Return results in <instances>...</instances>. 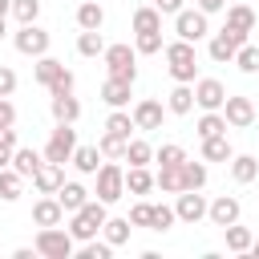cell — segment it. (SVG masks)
<instances>
[{
  "label": "cell",
  "mask_w": 259,
  "mask_h": 259,
  "mask_svg": "<svg viewBox=\"0 0 259 259\" xmlns=\"http://www.w3.org/2000/svg\"><path fill=\"white\" fill-rule=\"evenodd\" d=\"M105 219H109V202L89 198L81 210H73V214H69V235H73L77 243H89V239H97V235H101Z\"/></svg>",
  "instance_id": "cell-1"
},
{
  "label": "cell",
  "mask_w": 259,
  "mask_h": 259,
  "mask_svg": "<svg viewBox=\"0 0 259 259\" xmlns=\"http://www.w3.org/2000/svg\"><path fill=\"white\" fill-rule=\"evenodd\" d=\"M162 57H166V69H170V77L174 81H182V85H194L198 81V57H194V45L190 40H170L166 49H162Z\"/></svg>",
  "instance_id": "cell-2"
},
{
  "label": "cell",
  "mask_w": 259,
  "mask_h": 259,
  "mask_svg": "<svg viewBox=\"0 0 259 259\" xmlns=\"http://www.w3.org/2000/svg\"><path fill=\"white\" fill-rule=\"evenodd\" d=\"M32 247H36V255H45V259H69V255L77 251V239L69 235V227H40L36 239H32Z\"/></svg>",
  "instance_id": "cell-3"
},
{
  "label": "cell",
  "mask_w": 259,
  "mask_h": 259,
  "mask_svg": "<svg viewBox=\"0 0 259 259\" xmlns=\"http://www.w3.org/2000/svg\"><path fill=\"white\" fill-rule=\"evenodd\" d=\"M105 69H109V77H121V81H138V49H130V45H105Z\"/></svg>",
  "instance_id": "cell-4"
},
{
  "label": "cell",
  "mask_w": 259,
  "mask_h": 259,
  "mask_svg": "<svg viewBox=\"0 0 259 259\" xmlns=\"http://www.w3.org/2000/svg\"><path fill=\"white\" fill-rule=\"evenodd\" d=\"M73 150H77V130H73V121H57V130L49 134V142H45V158L49 162H73Z\"/></svg>",
  "instance_id": "cell-5"
},
{
  "label": "cell",
  "mask_w": 259,
  "mask_h": 259,
  "mask_svg": "<svg viewBox=\"0 0 259 259\" xmlns=\"http://www.w3.org/2000/svg\"><path fill=\"white\" fill-rule=\"evenodd\" d=\"M12 45H16V53H20V57H32V61H36V57H45V53H49L53 36H49L40 24H20V28L12 32Z\"/></svg>",
  "instance_id": "cell-6"
},
{
  "label": "cell",
  "mask_w": 259,
  "mask_h": 259,
  "mask_svg": "<svg viewBox=\"0 0 259 259\" xmlns=\"http://www.w3.org/2000/svg\"><path fill=\"white\" fill-rule=\"evenodd\" d=\"M93 178H97V198H101V202H109V206H113V202L125 194V170H121L113 158H109V162H101V170H97Z\"/></svg>",
  "instance_id": "cell-7"
},
{
  "label": "cell",
  "mask_w": 259,
  "mask_h": 259,
  "mask_svg": "<svg viewBox=\"0 0 259 259\" xmlns=\"http://www.w3.org/2000/svg\"><path fill=\"white\" fill-rule=\"evenodd\" d=\"M206 32H210V24H206V12H202V8H182V12L174 16V36L198 45Z\"/></svg>",
  "instance_id": "cell-8"
},
{
  "label": "cell",
  "mask_w": 259,
  "mask_h": 259,
  "mask_svg": "<svg viewBox=\"0 0 259 259\" xmlns=\"http://www.w3.org/2000/svg\"><path fill=\"white\" fill-rule=\"evenodd\" d=\"M239 45H247V32H235V28H227V24H223V32H214V36H210L206 53H210V61L227 65V61H235Z\"/></svg>",
  "instance_id": "cell-9"
},
{
  "label": "cell",
  "mask_w": 259,
  "mask_h": 259,
  "mask_svg": "<svg viewBox=\"0 0 259 259\" xmlns=\"http://www.w3.org/2000/svg\"><path fill=\"white\" fill-rule=\"evenodd\" d=\"M223 117H227L231 130H247V125H255V101L251 97H239V93H227Z\"/></svg>",
  "instance_id": "cell-10"
},
{
  "label": "cell",
  "mask_w": 259,
  "mask_h": 259,
  "mask_svg": "<svg viewBox=\"0 0 259 259\" xmlns=\"http://www.w3.org/2000/svg\"><path fill=\"white\" fill-rule=\"evenodd\" d=\"M194 105L198 109H223L227 105V85L214 77H198L194 81Z\"/></svg>",
  "instance_id": "cell-11"
},
{
  "label": "cell",
  "mask_w": 259,
  "mask_h": 259,
  "mask_svg": "<svg viewBox=\"0 0 259 259\" xmlns=\"http://www.w3.org/2000/svg\"><path fill=\"white\" fill-rule=\"evenodd\" d=\"M206 198L198 194V190H178V202H174V210H178V223H186V227H194V223H202L206 219Z\"/></svg>",
  "instance_id": "cell-12"
},
{
  "label": "cell",
  "mask_w": 259,
  "mask_h": 259,
  "mask_svg": "<svg viewBox=\"0 0 259 259\" xmlns=\"http://www.w3.org/2000/svg\"><path fill=\"white\" fill-rule=\"evenodd\" d=\"M130 113H134V125H138V130H162V117H166L170 109H166L158 97H142Z\"/></svg>",
  "instance_id": "cell-13"
},
{
  "label": "cell",
  "mask_w": 259,
  "mask_h": 259,
  "mask_svg": "<svg viewBox=\"0 0 259 259\" xmlns=\"http://www.w3.org/2000/svg\"><path fill=\"white\" fill-rule=\"evenodd\" d=\"M239 214H243V202L235 198V194H219L210 206H206V219L223 231V227H231V223H239Z\"/></svg>",
  "instance_id": "cell-14"
},
{
  "label": "cell",
  "mask_w": 259,
  "mask_h": 259,
  "mask_svg": "<svg viewBox=\"0 0 259 259\" xmlns=\"http://www.w3.org/2000/svg\"><path fill=\"white\" fill-rule=\"evenodd\" d=\"M61 186H65V166L45 158V162H40V170L32 174V190H36V194H57Z\"/></svg>",
  "instance_id": "cell-15"
},
{
  "label": "cell",
  "mask_w": 259,
  "mask_h": 259,
  "mask_svg": "<svg viewBox=\"0 0 259 259\" xmlns=\"http://www.w3.org/2000/svg\"><path fill=\"white\" fill-rule=\"evenodd\" d=\"M32 223L36 227H61L65 223V206L57 202V194H40L32 202Z\"/></svg>",
  "instance_id": "cell-16"
},
{
  "label": "cell",
  "mask_w": 259,
  "mask_h": 259,
  "mask_svg": "<svg viewBox=\"0 0 259 259\" xmlns=\"http://www.w3.org/2000/svg\"><path fill=\"white\" fill-rule=\"evenodd\" d=\"M61 77H65V61H57V57H49V53L36 57V65H32V81H36V85L49 89V85H57Z\"/></svg>",
  "instance_id": "cell-17"
},
{
  "label": "cell",
  "mask_w": 259,
  "mask_h": 259,
  "mask_svg": "<svg viewBox=\"0 0 259 259\" xmlns=\"http://www.w3.org/2000/svg\"><path fill=\"white\" fill-rule=\"evenodd\" d=\"M130 81H121V77H105L101 81V101L109 105V109H125L130 105Z\"/></svg>",
  "instance_id": "cell-18"
},
{
  "label": "cell",
  "mask_w": 259,
  "mask_h": 259,
  "mask_svg": "<svg viewBox=\"0 0 259 259\" xmlns=\"http://www.w3.org/2000/svg\"><path fill=\"white\" fill-rule=\"evenodd\" d=\"M227 28H235V32H255V8L247 4V0H235L231 8H227Z\"/></svg>",
  "instance_id": "cell-19"
},
{
  "label": "cell",
  "mask_w": 259,
  "mask_h": 259,
  "mask_svg": "<svg viewBox=\"0 0 259 259\" xmlns=\"http://www.w3.org/2000/svg\"><path fill=\"white\" fill-rule=\"evenodd\" d=\"M166 109H170V113H178V117L194 113V85H182V81H174V89L166 93Z\"/></svg>",
  "instance_id": "cell-20"
},
{
  "label": "cell",
  "mask_w": 259,
  "mask_h": 259,
  "mask_svg": "<svg viewBox=\"0 0 259 259\" xmlns=\"http://www.w3.org/2000/svg\"><path fill=\"white\" fill-rule=\"evenodd\" d=\"M49 109H53V121H77V117H81V101H77L73 93L49 97Z\"/></svg>",
  "instance_id": "cell-21"
},
{
  "label": "cell",
  "mask_w": 259,
  "mask_h": 259,
  "mask_svg": "<svg viewBox=\"0 0 259 259\" xmlns=\"http://www.w3.org/2000/svg\"><path fill=\"white\" fill-rule=\"evenodd\" d=\"M231 125H227V117H223V109H202V117L194 121V134H198V142L202 138H214V134H227Z\"/></svg>",
  "instance_id": "cell-22"
},
{
  "label": "cell",
  "mask_w": 259,
  "mask_h": 259,
  "mask_svg": "<svg viewBox=\"0 0 259 259\" xmlns=\"http://www.w3.org/2000/svg\"><path fill=\"white\" fill-rule=\"evenodd\" d=\"M202 158L206 162H231L235 158V146L227 134H214V138H202Z\"/></svg>",
  "instance_id": "cell-23"
},
{
  "label": "cell",
  "mask_w": 259,
  "mask_h": 259,
  "mask_svg": "<svg viewBox=\"0 0 259 259\" xmlns=\"http://www.w3.org/2000/svg\"><path fill=\"white\" fill-rule=\"evenodd\" d=\"M40 162H45V154H36V150H28V146H16V150H12V170H16L20 178H32V174L40 170Z\"/></svg>",
  "instance_id": "cell-24"
},
{
  "label": "cell",
  "mask_w": 259,
  "mask_h": 259,
  "mask_svg": "<svg viewBox=\"0 0 259 259\" xmlns=\"http://www.w3.org/2000/svg\"><path fill=\"white\" fill-rule=\"evenodd\" d=\"M89 198H93V194H89V190H85L81 182H65V186L57 190V202L65 206V214H73V210H81V206H85Z\"/></svg>",
  "instance_id": "cell-25"
},
{
  "label": "cell",
  "mask_w": 259,
  "mask_h": 259,
  "mask_svg": "<svg viewBox=\"0 0 259 259\" xmlns=\"http://www.w3.org/2000/svg\"><path fill=\"white\" fill-rule=\"evenodd\" d=\"M223 239H227V251H231V255H251V243H255V235H251L247 227L231 223V227H223Z\"/></svg>",
  "instance_id": "cell-26"
},
{
  "label": "cell",
  "mask_w": 259,
  "mask_h": 259,
  "mask_svg": "<svg viewBox=\"0 0 259 259\" xmlns=\"http://www.w3.org/2000/svg\"><path fill=\"white\" fill-rule=\"evenodd\" d=\"M231 178H235L239 186L255 182V178H259V158H251V154H235V158H231Z\"/></svg>",
  "instance_id": "cell-27"
},
{
  "label": "cell",
  "mask_w": 259,
  "mask_h": 259,
  "mask_svg": "<svg viewBox=\"0 0 259 259\" xmlns=\"http://www.w3.org/2000/svg\"><path fill=\"white\" fill-rule=\"evenodd\" d=\"M158 182H154V174H150V166H130L125 170V194H150Z\"/></svg>",
  "instance_id": "cell-28"
},
{
  "label": "cell",
  "mask_w": 259,
  "mask_h": 259,
  "mask_svg": "<svg viewBox=\"0 0 259 259\" xmlns=\"http://www.w3.org/2000/svg\"><path fill=\"white\" fill-rule=\"evenodd\" d=\"M73 170L77 174H97L101 170V150L97 146H77L73 150Z\"/></svg>",
  "instance_id": "cell-29"
},
{
  "label": "cell",
  "mask_w": 259,
  "mask_h": 259,
  "mask_svg": "<svg viewBox=\"0 0 259 259\" xmlns=\"http://www.w3.org/2000/svg\"><path fill=\"white\" fill-rule=\"evenodd\" d=\"M178 170H182V190H202L206 178H210V174H206V158H202V162H190V158H186Z\"/></svg>",
  "instance_id": "cell-30"
},
{
  "label": "cell",
  "mask_w": 259,
  "mask_h": 259,
  "mask_svg": "<svg viewBox=\"0 0 259 259\" xmlns=\"http://www.w3.org/2000/svg\"><path fill=\"white\" fill-rule=\"evenodd\" d=\"M105 24V8L97 0H81L77 4V28H101Z\"/></svg>",
  "instance_id": "cell-31"
},
{
  "label": "cell",
  "mask_w": 259,
  "mask_h": 259,
  "mask_svg": "<svg viewBox=\"0 0 259 259\" xmlns=\"http://www.w3.org/2000/svg\"><path fill=\"white\" fill-rule=\"evenodd\" d=\"M134 32H162V12L154 4L134 8Z\"/></svg>",
  "instance_id": "cell-32"
},
{
  "label": "cell",
  "mask_w": 259,
  "mask_h": 259,
  "mask_svg": "<svg viewBox=\"0 0 259 259\" xmlns=\"http://www.w3.org/2000/svg\"><path fill=\"white\" fill-rule=\"evenodd\" d=\"M130 231H134V223H130V219H105L101 239H105V243H113V247H125V243H130Z\"/></svg>",
  "instance_id": "cell-33"
},
{
  "label": "cell",
  "mask_w": 259,
  "mask_h": 259,
  "mask_svg": "<svg viewBox=\"0 0 259 259\" xmlns=\"http://www.w3.org/2000/svg\"><path fill=\"white\" fill-rule=\"evenodd\" d=\"M77 53H81V57H101V53H105V36H101V28H81V36H77Z\"/></svg>",
  "instance_id": "cell-34"
},
{
  "label": "cell",
  "mask_w": 259,
  "mask_h": 259,
  "mask_svg": "<svg viewBox=\"0 0 259 259\" xmlns=\"http://www.w3.org/2000/svg\"><path fill=\"white\" fill-rule=\"evenodd\" d=\"M125 146H130V138H117V134H109V130L97 138L101 158H113V162H125Z\"/></svg>",
  "instance_id": "cell-35"
},
{
  "label": "cell",
  "mask_w": 259,
  "mask_h": 259,
  "mask_svg": "<svg viewBox=\"0 0 259 259\" xmlns=\"http://www.w3.org/2000/svg\"><path fill=\"white\" fill-rule=\"evenodd\" d=\"M174 223H178V210H174L170 202H154V210H150V231L166 235V231H170Z\"/></svg>",
  "instance_id": "cell-36"
},
{
  "label": "cell",
  "mask_w": 259,
  "mask_h": 259,
  "mask_svg": "<svg viewBox=\"0 0 259 259\" xmlns=\"http://www.w3.org/2000/svg\"><path fill=\"white\" fill-rule=\"evenodd\" d=\"M105 130H109V134H117V138H130L138 125H134V113H130V109H109Z\"/></svg>",
  "instance_id": "cell-37"
},
{
  "label": "cell",
  "mask_w": 259,
  "mask_h": 259,
  "mask_svg": "<svg viewBox=\"0 0 259 259\" xmlns=\"http://www.w3.org/2000/svg\"><path fill=\"white\" fill-rule=\"evenodd\" d=\"M125 162H130V166H150V162H154V146H150L146 138H130V146H125Z\"/></svg>",
  "instance_id": "cell-38"
},
{
  "label": "cell",
  "mask_w": 259,
  "mask_h": 259,
  "mask_svg": "<svg viewBox=\"0 0 259 259\" xmlns=\"http://www.w3.org/2000/svg\"><path fill=\"white\" fill-rule=\"evenodd\" d=\"M154 182H158L162 194H178V190H182V170H178V166H158Z\"/></svg>",
  "instance_id": "cell-39"
},
{
  "label": "cell",
  "mask_w": 259,
  "mask_h": 259,
  "mask_svg": "<svg viewBox=\"0 0 259 259\" xmlns=\"http://www.w3.org/2000/svg\"><path fill=\"white\" fill-rule=\"evenodd\" d=\"M20 186H24V178H20L12 166H4V170H0V198H4V202H16V198H20Z\"/></svg>",
  "instance_id": "cell-40"
},
{
  "label": "cell",
  "mask_w": 259,
  "mask_h": 259,
  "mask_svg": "<svg viewBox=\"0 0 259 259\" xmlns=\"http://www.w3.org/2000/svg\"><path fill=\"white\" fill-rule=\"evenodd\" d=\"M154 162H158V166H182V162H186V150H182L178 142H162V146L154 150Z\"/></svg>",
  "instance_id": "cell-41"
},
{
  "label": "cell",
  "mask_w": 259,
  "mask_h": 259,
  "mask_svg": "<svg viewBox=\"0 0 259 259\" xmlns=\"http://www.w3.org/2000/svg\"><path fill=\"white\" fill-rule=\"evenodd\" d=\"M231 65H239V73H259V45H239V53H235V61Z\"/></svg>",
  "instance_id": "cell-42"
},
{
  "label": "cell",
  "mask_w": 259,
  "mask_h": 259,
  "mask_svg": "<svg viewBox=\"0 0 259 259\" xmlns=\"http://www.w3.org/2000/svg\"><path fill=\"white\" fill-rule=\"evenodd\" d=\"M134 49L138 57H150V53H162L166 45H162V32H134Z\"/></svg>",
  "instance_id": "cell-43"
},
{
  "label": "cell",
  "mask_w": 259,
  "mask_h": 259,
  "mask_svg": "<svg viewBox=\"0 0 259 259\" xmlns=\"http://www.w3.org/2000/svg\"><path fill=\"white\" fill-rule=\"evenodd\" d=\"M12 16H16V24H36L40 0H12Z\"/></svg>",
  "instance_id": "cell-44"
},
{
  "label": "cell",
  "mask_w": 259,
  "mask_h": 259,
  "mask_svg": "<svg viewBox=\"0 0 259 259\" xmlns=\"http://www.w3.org/2000/svg\"><path fill=\"white\" fill-rule=\"evenodd\" d=\"M113 255V243H97V239H89V243H81V259H109Z\"/></svg>",
  "instance_id": "cell-45"
},
{
  "label": "cell",
  "mask_w": 259,
  "mask_h": 259,
  "mask_svg": "<svg viewBox=\"0 0 259 259\" xmlns=\"http://www.w3.org/2000/svg\"><path fill=\"white\" fill-rule=\"evenodd\" d=\"M150 210H154V202H134L130 206V223L134 227H150Z\"/></svg>",
  "instance_id": "cell-46"
},
{
  "label": "cell",
  "mask_w": 259,
  "mask_h": 259,
  "mask_svg": "<svg viewBox=\"0 0 259 259\" xmlns=\"http://www.w3.org/2000/svg\"><path fill=\"white\" fill-rule=\"evenodd\" d=\"M16 93V73L8 65H0V97H12Z\"/></svg>",
  "instance_id": "cell-47"
},
{
  "label": "cell",
  "mask_w": 259,
  "mask_h": 259,
  "mask_svg": "<svg viewBox=\"0 0 259 259\" xmlns=\"http://www.w3.org/2000/svg\"><path fill=\"white\" fill-rule=\"evenodd\" d=\"M4 125H16V105L8 101V97H0V130Z\"/></svg>",
  "instance_id": "cell-48"
},
{
  "label": "cell",
  "mask_w": 259,
  "mask_h": 259,
  "mask_svg": "<svg viewBox=\"0 0 259 259\" xmlns=\"http://www.w3.org/2000/svg\"><path fill=\"white\" fill-rule=\"evenodd\" d=\"M154 8H158L162 16H178V12L186 8V4H182V0H154Z\"/></svg>",
  "instance_id": "cell-49"
},
{
  "label": "cell",
  "mask_w": 259,
  "mask_h": 259,
  "mask_svg": "<svg viewBox=\"0 0 259 259\" xmlns=\"http://www.w3.org/2000/svg\"><path fill=\"white\" fill-rule=\"evenodd\" d=\"M57 93H73V73L65 69V77L57 81V85H49V97H57Z\"/></svg>",
  "instance_id": "cell-50"
},
{
  "label": "cell",
  "mask_w": 259,
  "mask_h": 259,
  "mask_svg": "<svg viewBox=\"0 0 259 259\" xmlns=\"http://www.w3.org/2000/svg\"><path fill=\"white\" fill-rule=\"evenodd\" d=\"M198 8L206 16H214V12H227V0H198Z\"/></svg>",
  "instance_id": "cell-51"
},
{
  "label": "cell",
  "mask_w": 259,
  "mask_h": 259,
  "mask_svg": "<svg viewBox=\"0 0 259 259\" xmlns=\"http://www.w3.org/2000/svg\"><path fill=\"white\" fill-rule=\"evenodd\" d=\"M12 255H16V259H32V255H36V247H16Z\"/></svg>",
  "instance_id": "cell-52"
},
{
  "label": "cell",
  "mask_w": 259,
  "mask_h": 259,
  "mask_svg": "<svg viewBox=\"0 0 259 259\" xmlns=\"http://www.w3.org/2000/svg\"><path fill=\"white\" fill-rule=\"evenodd\" d=\"M4 166H12V150H4V146H0V170H4Z\"/></svg>",
  "instance_id": "cell-53"
},
{
  "label": "cell",
  "mask_w": 259,
  "mask_h": 259,
  "mask_svg": "<svg viewBox=\"0 0 259 259\" xmlns=\"http://www.w3.org/2000/svg\"><path fill=\"white\" fill-rule=\"evenodd\" d=\"M12 12V0H0V16H8Z\"/></svg>",
  "instance_id": "cell-54"
},
{
  "label": "cell",
  "mask_w": 259,
  "mask_h": 259,
  "mask_svg": "<svg viewBox=\"0 0 259 259\" xmlns=\"http://www.w3.org/2000/svg\"><path fill=\"white\" fill-rule=\"evenodd\" d=\"M4 36H8V24H4V16H0V40H4Z\"/></svg>",
  "instance_id": "cell-55"
},
{
  "label": "cell",
  "mask_w": 259,
  "mask_h": 259,
  "mask_svg": "<svg viewBox=\"0 0 259 259\" xmlns=\"http://www.w3.org/2000/svg\"><path fill=\"white\" fill-rule=\"evenodd\" d=\"M251 255H259V239H255V243H251Z\"/></svg>",
  "instance_id": "cell-56"
},
{
  "label": "cell",
  "mask_w": 259,
  "mask_h": 259,
  "mask_svg": "<svg viewBox=\"0 0 259 259\" xmlns=\"http://www.w3.org/2000/svg\"><path fill=\"white\" fill-rule=\"evenodd\" d=\"M247 4H251V0H247Z\"/></svg>",
  "instance_id": "cell-57"
}]
</instances>
